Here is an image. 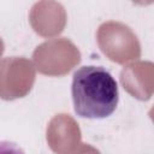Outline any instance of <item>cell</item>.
Listing matches in <instances>:
<instances>
[{"instance_id": "obj_1", "label": "cell", "mask_w": 154, "mask_h": 154, "mask_svg": "<svg viewBox=\"0 0 154 154\" xmlns=\"http://www.w3.org/2000/svg\"><path fill=\"white\" fill-rule=\"evenodd\" d=\"M71 94L76 114L87 119L109 117L119 101L116 79L101 66L85 65L76 70Z\"/></svg>"}, {"instance_id": "obj_2", "label": "cell", "mask_w": 154, "mask_h": 154, "mask_svg": "<svg viewBox=\"0 0 154 154\" xmlns=\"http://www.w3.org/2000/svg\"><path fill=\"white\" fill-rule=\"evenodd\" d=\"M0 154H25L16 143L10 141H0Z\"/></svg>"}]
</instances>
